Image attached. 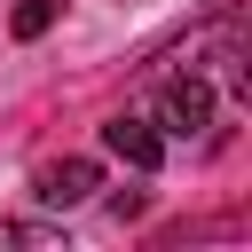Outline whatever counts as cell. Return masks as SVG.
<instances>
[{
    "mask_svg": "<svg viewBox=\"0 0 252 252\" xmlns=\"http://www.w3.org/2000/svg\"><path fill=\"white\" fill-rule=\"evenodd\" d=\"M158 134H181V142H197L205 126H213V79L205 71H189V79H165V94H158V118H150Z\"/></svg>",
    "mask_w": 252,
    "mask_h": 252,
    "instance_id": "1",
    "label": "cell"
},
{
    "mask_svg": "<svg viewBox=\"0 0 252 252\" xmlns=\"http://www.w3.org/2000/svg\"><path fill=\"white\" fill-rule=\"evenodd\" d=\"M102 189V165L94 158H47L39 173H32V197L47 205V213H71V205H87Z\"/></svg>",
    "mask_w": 252,
    "mask_h": 252,
    "instance_id": "2",
    "label": "cell"
},
{
    "mask_svg": "<svg viewBox=\"0 0 252 252\" xmlns=\"http://www.w3.org/2000/svg\"><path fill=\"white\" fill-rule=\"evenodd\" d=\"M102 150H110V158H126L134 173H150V165L165 158V134H158L150 118H134V110H118V118L102 126Z\"/></svg>",
    "mask_w": 252,
    "mask_h": 252,
    "instance_id": "3",
    "label": "cell"
},
{
    "mask_svg": "<svg viewBox=\"0 0 252 252\" xmlns=\"http://www.w3.org/2000/svg\"><path fill=\"white\" fill-rule=\"evenodd\" d=\"M0 252H63L55 220H0Z\"/></svg>",
    "mask_w": 252,
    "mask_h": 252,
    "instance_id": "4",
    "label": "cell"
},
{
    "mask_svg": "<svg viewBox=\"0 0 252 252\" xmlns=\"http://www.w3.org/2000/svg\"><path fill=\"white\" fill-rule=\"evenodd\" d=\"M55 8H63V0H16V16H8V32H16V39H39V32L55 24Z\"/></svg>",
    "mask_w": 252,
    "mask_h": 252,
    "instance_id": "5",
    "label": "cell"
}]
</instances>
